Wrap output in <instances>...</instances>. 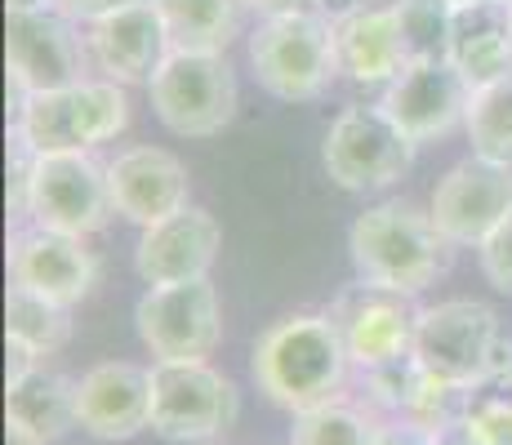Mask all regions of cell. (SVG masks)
Masks as SVG:
<instances>
[{
    "label": "cell",
    "instance_id": "1",
    "mask_svg": "<svg viewBox=\"0 0 512 445\" xmlns=\"http://www.w3.org/2000/svg\"><path fill=\"white\" fill-rule=\"evenodd\" d=\"M348 348L334 330L330 312H290L259 334L250 374L277 410L294 414L339 401L348 379Z\"/></svg>",
    "mask_w": 512,
    "mask_h": 445
},
{
    "label": "cell",
    "instance_id": "2",
    "mask_svg": "<svg viewBox=\"0 0 512 445\" xmlns=\"http://www.w3.org/2000/svg\"><path fill=\"white\" fill-rule=\"evenodd\" d=\"M348 254L357 267V281L388 285L401 294H419L450 272L455 245L446 241L428 210L410 201H379L357 214L348 227Z\"/></svg>",
    "mask_w": 512,
    "mask_h": 445
},
{
    "label": "cell",
    "instance_id": "3",
    "mask_svg": "<svg viewBox=\"0 0 512 445\" xmlns=\"http://www.w3.org/2000/svg\"><path fill=\"white\" fill-rule=\"evenodd\" d=\"M130 125V98L116 81H81L72 89L27 94L14 107V130L27 138L36 156L54 152H94Z\"/></svg>",
    "mask_w": 512,
    "mask_h": 445
},
{
    "label": "cell",
    "instance_id": "4",
    "mask_svg": "<svg viewBox=\"0 0 512 445\" xmlns=\"http://www.w3.org/2000/svg\"><path fill=\"white\" fill-rule=\"evenodd\" d=\"M254 81L281 103H312L339 76L334 23L326 14H281L263 18L250 36Z\"/></svg>",
    "mask_w": 512,
    "mask_h": 445
},
{
    "label": "cell",
    "instance_id": "5",
    "mask_svg": "<svg viewBox=\"0 0 512 445\" xmlns=\"http://www.w3.org/2000/svg\"><path fill=\"white\" fill-rule=\"evenodd\" d=\"M156 121L179 138H214L232 125L241 89L223 54L174 49L147 85Z\"/></svg>",
    "mask_w": 512,
    "mask_h": 445
},
{
    "label": "cell",
    "instance_id": "6",
    "mask_svg": "<svg viewBox=\"0 0 512 445\" xmlns=\"http://www.w3.org/2000/svg\"><path fill=\"white\" fill-rule=\"evenodd\" d=\"M415 147L419 143L383 112V103H352L334 116L321 143V165L343 192H383L410 174Z\"/></svg>",
    "mask_w": 512,
    "mask_h": 445
},
{
    "label": "cell",
    "instance_id": "7",
    "mask_svg": "<svg viewBox=\"0 0 512 445\" xmlns=\"http://www.w3.org/2000/svg\"><path fill=\"white\" fill-rule=\"evenodd\" d=\"M90 63V45L63 9H9L5 14V67L14 85V107L27 94L90 81Z\"/></svg>",
    "mask_w": 512,
    "mask_h": 445
},
{
    "label": "cell",
    "instance_id": "8",
    "mask_svg": "<svg viewBox=\"0 0 512 445\" xmlns=\"http://www.w3.org/2000/svg\"><path fill=\"white\" fill-rule=\"evenodd\" d=\"M241 414V397L228 374L210 361L152 365V432L165 441H219Z\"/></svg>",
    "mask_w": 512,
    "mask_h": 445
},
{
    "label": "cell",
    "instance_id": "9",
    "mask_svg": "<svg viewBox=\"0 0 512 445\" xmlns=\"http://www.w3.org/2000/svg\"><path fill=\"white\" fill-rule=\"evenodd\" d=\"M326 312H330L334 330H339L343 348H348V361L361 374L415 356V334H419V316H423L415 294H401V290L370 285V281H352L334 294Z\"/></svg>",
    "mask_w": 512,
    "mask_h": 445
},
{
    "label": "cell",
    "instance_id": "10",
    "mask_svg": "<svg viewBox=\"0 0 512 445\" xmlns=\"http://www.w3.org/2000/svg\"><path fill=\"white\" fill-rule=\"evenodd\" d=\"M143 348L156 361H210L223 343V303L210 276L179 285H147L134 308Z\"/></svg>",
    "mask_w": 512,
    "mask_h": 445
},
{
    "label": "cell",
    "instance_id": "11",
    "mask_svg": "<svg viewBox=\"0 0 512 445\" xmlns=\"http://www.w3.org/2000/svg\"><path fill=\"white\" fill-rule=\"evenodd\" d=\"M116 201L107 183V165L94 152H54L36 156L27 219L49 232L94 236L112 223Z\"/></svg>",
    "mask_w": 512,
    "mask_h": 445
},
{
    "label": "cell",
    "instance_id": "12",
    "mask_svg": "<svg viewBox=\"0 0 512 445\" xmlns=\"http://www.w3.org/2000/svg\"><path fill=\"white\" fill-rule=\"evenodd\" d=\"M499 339H504L499 316L486 303L446 299L437 308H423L415 334V361L441 383L477 388V383H486Z\"/></svg>",
    "mask_w": 512,
    "mask_h": 445
},
{
    "label": "cell",
    "instance_id": "13",
    "mask_svg": "<svg viewBox=\"0 0 512 445\" xmlns=\"http://www.w3.org/2000/svg\"><path fill=\"white\" fill-rule=\"evenodd\" d=\"M428 214L455 250H477L490 232H499L512 219V165L472 152L468 161L441 174V183L432 187Z\"/></svg>",
    "mask_w": 512,
    "mask_h": 445
},
{
    "label": "cell",
    "instance_id": "14",
    "mask_svg": "<svg viewBox=\"0 0 512 445\" xmlns=\"http://www.w3.org/2000/svg\"><path fill=\"white\" fill-rule=\"evenodd\" d=\"M472 89L450 58H428V63H410L388 89H383V112L401 125L415 143L446 138L455 125L468 121Z\"/></svg>",
    "mask_w": 512,
    "mask_h": 445
},
{
    "label": "cell",
    "instance_id": "15",
    "mask_svg": "<svg viewBox=\"0 0 512 445\" xmlns=\"http://www.w3.org/2000/svg\"><path fill=\"white\" fill-rule=\"evenodd\" d=\"M85 45H90L94 67L116 85H152L161 63L174 54L165 18L152 0L85 23Z\"/></svg>",
    "mask_w": 512,
    "mask_h": 445
},
{
    "label": "cell",
    "instance_id": "16",
    "mask_svg": "<svg viewBox=\"0 0 512 445\" xmlns=\"http://www.w3.org/2000/svg\"><path fill=\"white\" fill-rule=\"evenodd\" d=\"M98 259L85 250V236L49 232V227H18L9 236V281L45 294V299L76 308L90 294Z\"/></svg>",
    "mask_w": 512,
    "mask_h": 445
},
{
    "label": "cell",
    "instance_id": "17",
    "mask_svg": "<svg viewBox=\"0 0 512 445\" xmlns=\"http://www.w3.org/2000/svg\"><path fill=\"white\" fill-rule=\"evenodd\" d=\"M76 423L98 441H130L152 428V370L103 361L76 379Z\"/></svg>",
    "mask_w": 512,
    "mask_h": 445
},
{
    "label": "cell",
    "instance_id": "18",
    "mask_svg": "<svg viewBox=\"0 0 512 445\" xmlns=\"http://www.w3.org/2000/svg\"><path fill=\"white\" fill-rule=\"evenodd\" d=\"M223 245V227L210 210L201 205H183L170 219L143 227L134 267L147 285H179V281H201L210 276L214 259Z\"/></svg>",
    "mask_w": 512,
    "mask_h": 445
},
{
    "label": "cell",
    "instance_id": "19",
    "mask_svg": "<svg viewBox=\"0 0 512 445\" xmlns=\"http://www.w3.org/2000/svg\"><path fill=\"white\" fill-rule=\"evenodd\" d=\"M116 214L139 227H152L183 205H192V178L187 165L165 147H125L116 161H107Z\"/></svg>",
    "mask_w": 512,
    "mask_h": 445
},
{
    "label": "cell",
    "instance_id": "20",
    "mask_svg": "<svg viewBox=\"0 0 512 445\" xmlns=\"http://www.w3.org/2000/svg\"><path fill=\"white\" fill-rule=\"evenodd\" d=\"M446 58L472 89L495 85L512 72V0H486L464 5L450 18V49Z\"/></svg>",
    "mask_w": 512,
    "mask_h": 445
},
{
    "label": "cell",
    "instance_id": "21",
    "mask_svg": "<svg viewBox=\"0 0 512 445\" xmlns=\"http://www.w3.org/2000/svg\"><path fill=\"white\" fill-rule=\"evenodd\" d=\"M334 49H339V76H348L357 85H392L410 67L392 5H366L352 18L334 23Z\"/></svg>",
    "mask_w": 512,
    "mask_h": 445
},
{
    "label": "cell",
    "instance_id": "22",
    "mask_svg": "<svg viewBox=\"0 0 512 445\" xmlns=\"http://www.w3.org/2000/svg\"><path fill=\"white\" fill-rule=\"evenodd\" d=\"M5 423L32 432L41 445H54L76 423V379L36 365L27 379L5 388Z\"/></svg>",
    "mask_w": 512,
    "mask_h": 445
},
{
    "label": "cell",
    "instance_id": "23",
    "mask_svg": "<svg viewBox=\"0 0 512 445\" xmlns=\"http://www.w3.org/2000/svg\"><path fill=\"white\" fill-rule=\"evenodd\" d=\"M165 18L174 49H201V54H223L241 36V9L245 0H152Z\"/></svg>",
    "mask_w": 512,
    "mask_h": 445
},
{
    "label": "cell",
    "instance_id": "24",
    "mask_svg": "<svg viewBox=\"0 0 512 445\" xmlns=\"http://www.w3.org/2000/svg\"><path fill=\"white\" fill-rule=\"evenodd\" d=\"M5 339L27 343L36 356H49L58 348H67L72 339V308L45 299V294L27 290V285L9 281L5 294Z\"/></svg>",
    "mask_w": 512,
    "mask_h": 445
},
{
    "label": "cell",
    "instance_id": "25",
    "mask_svg": "<svg viewBox=\"0 0 512 445\" xmlns=\"http://www.w3.org/2000/svg\"><path fill=\"white\" fill-rule=\"evenodd\" d=\"M464 130H468V143L477 156L512 165V72L472 94Z\"/></svg>",
    "mask_w": 512,
    "mask_h": 445
},
{
    "label": "cell",
    "instance_id": "26",
    "mask_svg": "<svg viewBox=\"0 0 512 445\" xmlns=\"http://www.w3.org/2000/svg\"><path fill=\"white\" fill-rule=\"evenodd\" d=\"M374 432H379V419L366 405H352L339 397L317 405V410L294 414L290 445H374Z\"/></svg>",
    "mask_w": 512,
    "mask_h": 445
},
{
    "label": "cell",
    "instance_id": "27",
    "mask_svg": "<svg viewBox=\"0 0 512 445\" xmlns=\"http://www.w3.org/2000/svg\"><path fill=\"white\" fill-rule=\"evenodd\" d=\"M397 14V32L406 45L410 63H428V58H446L450 49V18L455 9L446 0H392Z\"/></svg>",
    "mask_w": 512,
    "mask_h": 445
},
{
    "label": "cell",
    "instance_id": "28",
    "mask_svg": "<svg viewBox=\"0 0 512 445\" xmlns=\"http://www.w3.org/2000/svg\"><path fill=\"white\" fill-rule=\"evenodd\" d=\"M459 445H512V379H486L472 388Z\"/></svg>",
    "mask_w": 512,
    "mask_h": 445
},
{
    "label": "cell",
    "instance_id": "29",
    "mask_svg": "<svg viewBox=\"0 0 512 445\" xmlns=\"http://www.w3.org/2000/svg\"><path fill=\"white\" fill-rule=\"evenodd\" d=\"M477 259H481V276L499 294H512V219L477 245Z\"/></svg>",
    "mask_w": 512,
    "mask_h": 445
},
{
    "label": "cell",
    "instance_id": "30",
    "mask_svg": "<svg viewBox=\"0 0 512 445\" xmlns=\"http://www.w3.org/2000/svg\"><path fill=\"white\" fill-rule=\"evenodd\" d=\"M446 437L432 428H423L415 419H383L374 432V445H441Z\"/></svg>",
    "mask_w": 512,
    "mask_h": 445
},
{
    "label": "cell",
    "instance_id": "31",
    "mask_svg": "<svg viewBox=\"0 0 512 445\" xmlns=\"http://www.w3.org/2000/svg\"><path fill=\"white\" fill-rule=\"evenodd\" d=\"M125 5H139V0H58L54 9H63L72 23H94V18H107Z\"/></svg>",
    "mask_w": 512,
    "mask_h": 445
},
{
    "label": "cell",
    "instance_id": "32",
    "mask_svg": "<svg viewBox=\"0 0 512 445\" xmlns=\"http://www.w3.org/2000/svg\"><path fill=\"white\" fill-rule=\"evenodd\" d=\"M41 365V356H36L27 343H18V339H5V388H14L18 379H27V374Z\"/></svg>",
    "mask_w": 512,
    "mask_h": 445
},
{
    "label": "cell",
    "instance_id": "33",
    "mask_svg": "<svg viewBox=\"0 0 512 445\" xmlns=\"http://www.w3.org/2000/svg\"><path fill=\"white\" fill-rule=\"evenodd\" d=\"M259 18H281V14H317V0H245Z\"/></svg>",
    "mask_w": 512,
    "mask_h": 445
},
{
    "label": "cell",
    "instance_id": "34",
    "mask_svg": "<svg viewBox=\"0 0 512 445\" xmlns=\"http://www.w3.org/2000/svg\"><path fill=\"white\" fill-rule=\"evenodd\" d=\"M357 9H366V0H317V14H326L330 23H343V18H352Z\"/></svg>",
    "mask_w": 512,
    "mask_h": 445
},
{
    "label": "cell",
    "instance_id": "35",
    "mask_svg": "<svg viewBox=\"0 0 512 445\" xmlns=\"http://www.w3.org/2000/svg\"><path fill=\"white\" fill-rule=\"evenodd\" d=\"M5 445H41L32 437V432H23V428H14V423H5Z\"/></svg>",
    "mask_w": 512,
    "mask_h": 445
},
{
    "label": "cell",
    "instance_id": "36",
    "mask_svg": "<svg viewBox=\"0 0 512 445\" xmlns=\"http://www.w3.org/2000/svg\"><path fill=\"white\" fill-rule=\"evenodd\" d=\"M58 0H5V14L9 9H54Z\"/></svg>",
    "mask_w": 512,
    "mask_h": 445
},
{
    "label": "cell",
    "instance_id": "37",
    "mask_svg": "<svg viewBox=\"0 0 512 445\" xmlns=\"http://www.w3.org/2000/svg\"><path fill=\"white\" fill-rule=\"evenodd\" d=\"M450 9H464V5H486V0H446Z\"/></svg>",
    "mask_w": 512,
    "mask_h": 445
},
{
    "label": "cell",
    "instance_id": "38",
    "mask_svg": "<svg viewBox=\"0 0 512 445\" xmlns=\"http://www.w3.org/2000/svg\"><path fill=\"white\" fill-rule=\"evenodd\" d=\"M441 445H459V437H455V432H450V437H446V441H441Z\"/></svg>",
    "mask_w": 512,
    "mask_h": 445
},
{
    "label": "cell",
    "instance_id": "39",
    "mask_svg": "<svg viewBox=\"0 0 512 445\" xmlns=\"http://www.w3.org/2000/svg\"><path fill=\"white\" fill-rule=\"evenodd\" d=\"M201 445H223V441H201Z\"/></svg>",
    "mask_w": 512,
    "mask_h": 445
}]
</instances>
